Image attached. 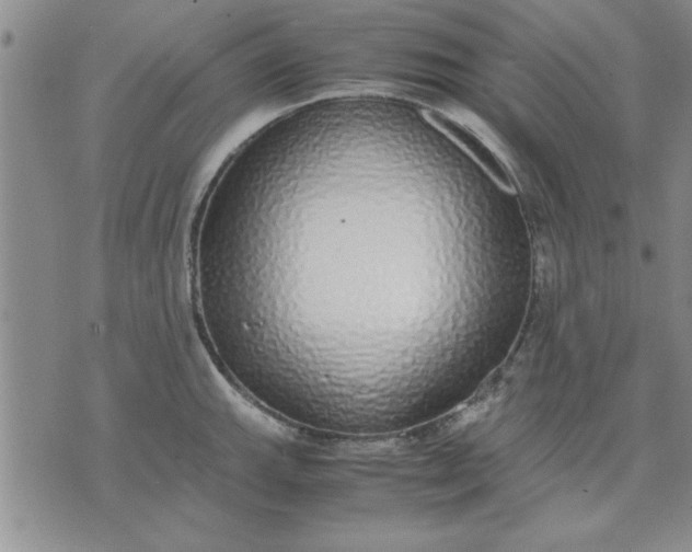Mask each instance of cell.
<instances>
[{
  "instance_id": "1",
  "label": "cell",
  "mask_w": 692,
  "mask_h": 552,
  "mask_svg": "<svg viewBox=\"0 0 692 552\" xmlns=\"http://www.w3.org/2000/svg\"><path fill=\"white\" fill-rule=\"evenodd\" d=\"M431 119L438 128L470 154L503 189L515 191L505 163L480 131L443 114H435Z\"/></svg>"
}]
</instances>
